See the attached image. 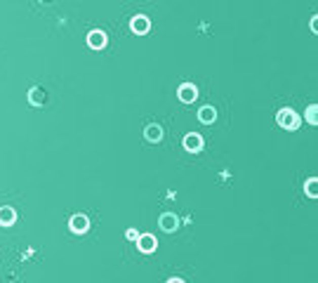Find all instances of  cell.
<instances>
[{
    "label": "cell",
    "instance_id": "cell-4",
    "mask_svg": "<svg viewBox=\"0 0 318 283\" xmlns=\"http://www.w3.org/2000/svg\"><path fill=\"white\" fill-rule=\"evenodd\" d=\"M177 97H179V99H182L184 104H191V102H196V97H198L196 85H191V83H184V85H179V90H177Z\"/></svg>",
    "mask_w": 318,
    "mask_h": 283
},
{
    "label": "cell",
    "instance_id": "cell-14",
    "mask_svg": "<svg viewBox=\"0 0 318 283\" xmlns=\"http://www.w3.org/2000/svg\"><path fill=\"white\" fill-rule=\"evenodd\" d=\"M306 123H311V125H318V106L316 104H311L309 109H306Z\"/></svg>",
    "mask_w": 318,
    "mask_h": 283
},
{
    "label": "cell",
    "instance_id": "cell-5",
    "mask_svg": "<svg viewBox=\"0 0 318 283\" xmlns=\"http://www.w3.org/2000/svg\"><path fill=\"white\" fill-rule=\"evenodd\" d=\"M158 224H161L163 231H175L177 227H179V217H177L175 213H163L161 215V220H158Z\"/></svg>",
    "mask_w": 318,
    "mask_h": 283
},
{
    "label": "cell",
    "instance_id": "cell-15",
    "mask_svg": "<svg viewBox=\"0 0 318 283\" xmlns=\"http://www.w3.org/2000/svg\"><path fill=\"white\" fill-rule=\"evenodd\" d=\"M137 236L139 234H137L135 229H128V231H125V238H128V241H137Z\"/></svg>",
    "mask_w": 318,
    "mask_h": 283
},
{
    "label": "cell",
    "instance_id": "cell-18",
    "mask_svg": "<svg viewBox=\"0 0 318 283\" xmlns=\"http://www.w3.org/2000/svg\"><path fill=\"white\" fill-rule=\"evenodd\" d=\"M45 3H50V0H45Z\"/></svg>",
    "mask_w": 318,
    "mask_h": 283
},
{
    "label": "cell",
    "instance_id": "cell-11",
    "mask_svg": "<svg viewBox=\"0 0 318 283\" xmlns=\"http://www.w3.org/2000/svg\"><path fill=\"white\" fill-rule=\"evenodd\" d=\"M215 118H217V111L212 109V106H203V109L198 111V120H201V123H205V125L215 123Z\"/></svg>",
    "mask_w": 318,
    "mask_h": 283
},
{
    "label": "cell",
    "instance_id": "cell-10",
    "mask_svg": "<svg viewBox=\"0 0 318 283\" xmlns=\"http://www.w3.org/2000/svg\"><path fill=\"white\" fill-rule=\"evenodd\" d=\"M144 137L149 139V142H161L163 139V128L158 123H151V125H146V130H144Z\"/></svg>",
    "mask_w": 318,
    "mask_h": 283
},
{
    "label": "cell",
    "instance_id": "cell-2",
    "mask_svg": "<svg viewBox=\"0 0 318 283\" xmlns=\"http://www.w3.org/2000/svg\"><path fill=\"white\" fill-rule=\"evenodd\" d=\"M137 248L142 250V253H153V250L158 248L156 236H151V234H139V236H137Z\"/></svg>",
    "mask_w": 318,
    "mask_h": 283
},
{
    "label": "cell",
    "instance_id": "cell-3",
    "mask_svg": "<svg viewBox=\"0 0 318 283\" xmlns=\"http://www.w3.org/2000/svg\"><path fill=\"white\" fill-rule=\"evenodd\" d=\"M68 227H71V231H75V234H85L90 229V220L85 217V215H73L71 220H68Z\"/></svg>",
    "mask_w": 318,
    "mask_h": 283
},
{
    "label": "cell",
    "instance_id": "cell-6",
    "mask_svg": "<svg viewBox=\"0 0 318 283\" xmlns=\"http://www.w3.org/2000/svg\"><path fill=\"white\" fill-rule=\"evenodd\" d=\"M184 149H186V151H191V153L201 151V149H203V137H201V135H196V132L186 135V137H184Z\"/></svg>",
    "mask_w": 318,
    "mask_h": 283
},
{
    "label": "cell",
    "instance_id": "cell-1",
    "mask_svg": "<svg viewBox=\"0 0 318 283\" xmlns=\"http://www.w3.org/2000/svg\"><path fill=\"white\" fill-rule=\"evenodd\" d=\"M276 123L281 125V128H285V130H297L299 123H302V118H299L292 109H281L276 113Z\"/></svg>",
    "mask_w": 318,
    "mask_h": 283
},
{
    "label": "cell",
    "instance_id": "cell-16",
    "mask_svg": "<svg viewBox=\"0 0 318 283\" xmlns=\"http://www.w3.org/2000/svg\"><path fill=\"white\" fill-rule=\"evenodd\" d=\"M311 31L313 33H318V17H313L311 19Z\"/></svg>",
    "mask_w": 318,
    "mask_h": 283
},
{
    "label": "cell",
    "instance_id": "cell-13",
    "mask_svg": "<svg viewBox=\"0 0 318 283\" xmlns=\"http://www.w3.org/2000/svg\"><path fill=\"white\" fill-rule=\"evenodd\" d=\"M304 191H306V196H309V198H318V180H316V177H311V180L306 182Z\"/></svg>",
    "mask_w": 318,
    "mask_h": 283
},
{
    "label": "cell",
    "instance_id": "cell-12",
    "mask_svg": "<svg viewBox=\"0 0 318 283\" xmlns=\"http://www.w3.org/2000/svg\"><path fill=\"white\" fill-rule=\"evenodd\" d=\"M28 102L33 104V106H41V104L45 102V92H43L41 88H31V90H28Z\"/></svg>",
    "mask_w": 318,
    "mask_h": 283
},
{
    "label": "cell",
    "instance_id": "cell-9",
    "mask_svg": "<svg viewBox=\"0 0 318 283\" xmlns=\"http://www.w3.org/2000/svg\"><path fill=\"white\" fill-rule=\"evenodd\" d=\"M14 222H17V213H14V208H10V206L0 208V224H3V227H12Z\"/></svg>",
    "mask_w": 318,
    "mask_h": 283
},
{
    "label": "cell",
    "instance_id": "cell-17",
    "mask_svg": "<svg viewBox=\"0 0 318 283\" xmlns=\"http://www.w3.org/2000/svg\"><path fill=\"white\" fill-rule=\"evenodd\" d=\"M168 283H184V281H182V278H170Z\"/></svg>",
    "mask_w": 318,
    "mask_h": 283
},
{
    "label": "cell",
    "instance_id": "cell-8",
    "mask_svg": "<svg viewBox=\"0 0 318 283\" xmlns=\"http://www.w3.org/2000/svg\"><path fill=\"white\" fill-rule=\"evenodd\" d=\"M130 26H132V31H135V33H146V31H149L151 28V21H149V17H144V14H137L135 19L130 21Z\"/></svg>",
    "mask_w": 318,
    "mask_h": 283
},
{
    "label": "cell",
    "instance_id": "cell-7",
    "mask_svg": "<svg viewBox=\"0 0 318 283\" xmlns=\"http://www.w3.org/2000/svg\"><path fill=\"white\" fill-rule=\"evenodd\" d=\"M88 45L92 50H102L104 45H106V33L99 31V28H97V31H90L88 33Z\"/></svg>",
    "mask_w": 318,
    "mask_h": 283
}]
</instances>
